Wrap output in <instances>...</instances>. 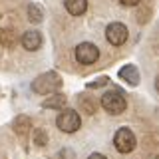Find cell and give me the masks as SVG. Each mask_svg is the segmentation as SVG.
Masks as SVG:
<instances>
[{
  "label": "cell",
  "instance_id": "obj_13",
  "mask_svg": "<svg viewBox=\"0 0 159 159\" xmlns=\"http://www.w3.org/2000/svg\"><path fill=\"white\" fill-rule=\"evenodd\" d=\"M28 18H30V22H42L44 20L42 8H40L38 4H30L28 6Z\"/></svg>",
  "mask_w": 159,
  "mask_h": 159
},
{
  "label": "cell",
  "instance_id": "obj_10",
  "mask_svg": "<svg viewBox=\"0 0 159 159\" xmlns=\"http://www.w3.org/2000/svg\"><path fill=\"white\" fill-rule=\"evenodd\" d=\"M66 103H68L66 96H62V93H52V96H50L42 106L46 107V109H64V107H66Z\"/></svg>",
  "mask_w": 159,
  "mask_h": 159
},
{
  "label": "cell",
  "instance_id": "obj_3",
  "mask_svg": "<svg viewBox=\"0 0 159 159\" xmlns=\"http://www.w3.org/2000/svg\"><path fill=\"white\" fill-rule=\"evenodd\" d=\"M56 125L64 133H74L82 125V117H80V113L76 109H62V113L56 119Z\"/></svg>",
  "mask_w": 159,
  "mask_h": 159
},
{
  "label": "cell",
  "instance_id": "obj_18",
  "mask_svg": "<svg viewBox=\"0 0 159 159\" xmlns=\"http://www.w3.org/2000/svg\"><path fill=\"white\" fill-rule=\"evenodd\" d=\"M88 159H107L106 155H102V153H92V155H89Z\"/></svg>",
  "mask_w": 159,
  "mask_h": 159
},
{
  "label": "cell",
  "instance_id": "obj_2",
  "mask_svg": "<svg viewBox=\"0 0 159 159\" xmlns=\"http://www.w3.org/2000/svg\"><path fill=\"white\" fill-rule=\"evenodd\" d=\"M102 107L106 109L107 113H111V116H119V113L125 111L127 99L123 98L121 92H116V89H111V92H106V93L102 96Z\"/></svg>",
  "mask_w": 159,
  "mask_h": 159
},
{
  "label": "cell",
  "instance_id": "obj_9",
  "mask_svg": "<svg viewBox=\"0 0 159 159\" xmlns=\"http://www.w3.org/2000/svg\"><path fill=\"white\" fill-rule=\"evenodd\" d=\"M119 78L123 80V82H127L129 86H137L139 84V72L135 66H125L119 70Z\"/></svg>",
  "mask_w": 159,
  "mask_h": 159
},
{
  "label": "cell",
  "instance_id": "obj_1",
  "mask_svg": "<svg viewBox=\"0 0 159 159\" xmlns=\"http://www.w3.org/2000/svg\"><path fill=\"white\" fill-rule=\"evenodd\" d=\"M62 88V78L58 72H46L32 82V89L40 96H50Z\"/></svg>",
  "mask_w": 159,
  "mask_h": 159
},
{
  "label": "cell",
  "instance_id": "obj_12",
  "mask_svg": "<svg viewBox=\"0 0 159 159\" xmlns=\"http://www.w3.org/2000/svg\"><path fill=\"white\" fill-rule=\"evenodd\" d=\"M18 42V36H16V32L14 30H4V32H0V44L2 46H6V48H12L14 44Z\"/></svg>",
  "mask_w": 159,
  "mask_h": 159
},
{
  "label": "cell",
  "instance_id": "obj_6",
  "mask_svg": "<svg viewBox=\"0 0 159 159\" xmlns=\"http://www.w3.org/2000/svg\"><path fill=\"white\" fill-rule=\"evenodd\" d=\"M127 36H129V32H127L125 24H121V22H111L106 28V40L111 46H121V44H125Z\"/></svg>",
  "mask_w": 159,
  "mask_h": 159
},
{
  "label": "cell",
  "instance_id": "obj_8",
  "mask_svg": "<svg viewBox=\"0 0 159 159\" xmlns=\"http://www.w3.org/2000/svg\"><path fill=\"white\" fill-rule=\"evenodd\" d=\"M64 6L72 16H82L88 10V0H64Z\"/></svg>",
  "mask_w": 159,
  "mask_h": 159
},
{
  "label": "cell",
  "instance_id": "obj_4",
  "mask_svg": "<svg viewBox=\"0 0 159 159\" xmlns=\"http://www.w3.org/2000/svg\"><path fill=\"white\" fill-rule=\"evenodd\" d=\"M113 145L119 153H131L137 145V139H135V133L131 131L129 127H119L113 135Z\"/></svg>",
  "mask_w": 159,
  "mask_h": 159
},
{
  "label": "cell",
  "instance_id": "obj_15",
  "mask_svg": "<svg viewBox=\"0 0 159 159\" xmlns=\"http://www.w3.org/2000/svg\"><path fill=\"white\" fill-rule=\"evenodd\" d=\"M82 107L86 109V113H89V116L96 111V103H92V99H89V98H82Z\"/></svg>",
  "mask_w": 159,
  "mask_h": 159
},
{
  "label": "cell",
  "instance_id": "obj_7",
  "mask_svg": "<svg viewBox=\"0 0 159 159\" xmlns=\"http://www.w3.org/2000/svg\"><path fill=\"white\" fill-rule=\"evenodd\" d=\"M22 46L30 50V52H34V50H38L42 46V34L36 32V30H28V32H24L22 36Z\"/></svg>",
  "mask_w": 159,
  "mask_h": 159
},
{
  "label": "cell",
  "instance_id": "obj_14",
  "mask_svg": "<svg viewBox=\"0 0 159 159\" xmlns=\"http://www.w3.org/2000/svg\"><path fill=\"white\" fill-rule=\"evenodd\" d=\"M34 143H36L38 147H44L48 143V131L46 129H36L34 131Z\"/></svg>",
  "mask_w": 159,
  "mask_h": 159
},
{
  "label": "cell",
  "instance_id": "obj_17",
  "mask_svg": "<svg viewBox=\"0 0 159 159\" xmlns=\"http://www.w3.org/2000/svg\"><path fill=\"white\" fill-rule=\"evenodd\" d=\"M139 2L141 0H119V4H123V6H137Z\"/></svg>",
  "mask_w": 159,
  "mask_h": 159
},
{
  "label": "cell",
  "instance_id": "obj_16",
  "mask_svg": "<svg viewBox=\"0 0 159 159\" xmlns=\"http://www.w3.org/2000/svg\"><path fill=\"white\" fill-rule=\"evenodd\" d=\"M106 84H107V78H102V80L92 82V84H89V88H102V86H106Z\"/></svg>",
  "mask_w": 159,
  "mask_h": 159
},
{
  "label": "cell",
  "instance_id": "obj_5",
  "mask_svg": "<svg viewBox=\"0 0 159 159\" xmlns=\"http://www.w3.org/2000/svg\"><path fill=\"white\" fill-rule=\"evenodd\" d=\"M99 58V50L98 46H93L92 42H82L76 46V60L78 64H82V66H89V64L98 62Z\"/></svg>",
  "mask_w": 159,
  "mask_h": 159
},
{
  "label": "cell",
  "instance_id": "obj_19",
  "mask_svg": "<svg viewBox=\"0 0 159 159\" xmlns=\"http://www.w3.org/2000/svg\"><path fill=\"white\" fill-rule=\"evenodd\" d=\"M155 88H157V92H159V76L155 78Z\"/></svg>",
  "mask_w": 159,
  "mask_h": 159
},
{
  "label": "cell",
  "instance_id": "obj_20",
  "mask_svg": "<svg viewBox=\"0 0 159 159\" xmlns=\"http://www.w3.org/2000/svg\"><path fill=\"white\" fill-rule=\"evenodd\" d=\"M155 159H159V157H155Z\"/></svg>",
  "mask_w": 159,
  "mask_h": 159
},
{
  "label": "cell",
  "instance_id": "obj_11",
  "mask_svg": "<svg viewBox=\"0 0 159 159\" xmlns=\"http://www.w3.org/2000/svg\"><path fill=\"white\" fill-rule=\"evenodd\" d=\"M30 129H32V123H30V119L26 116H20L16 121H14V131H16L18 135H26Z\"/></svg>",
  "mask_w": 159,
  "mask_h": 159
}]
</instances>
